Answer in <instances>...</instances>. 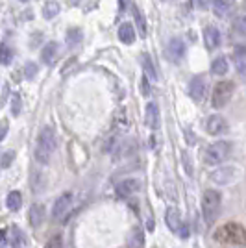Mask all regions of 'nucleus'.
Here are the masks:
<instances>
[{"label": "nucleus", "instance_id": "obj_1", "mask_svg": "<svg viewBox=\"0 0 246 248\" xmlns=\"http://www.w3.org/2000/svg\"><path fill=\"white\" fill-rule=\"evenodd\" d=\"M56 146H58V135H56V130L52 126H45L41 132H39V137H37V143H35V159L46 165L50 161L52 154L56 152Z\"/></svg>", "mask_w": 246, "mask_h": 248}, {"label": "nucleus", "instance_id": "obj_2", "mask_svg": "<svg viewBox=\"0 0 246 248\" xmlns=\"http://www.w3.org/2000/svg\"><path fill=\"white\" fill-rule=\"evenodd\" d=\"M216 239L224 245L243 247V245H246V230L237 222H228L216 230Z\"/></svg>", "mask_w": 246, "mask_h": 248}, {"label": "nucleus", "instance_id": "obj_3", "mask_svg": "<svg viewBox=\"0 0 246 248\" xmlns=\"http://www.w3.org/2000/svg\"><path fill=\"white\" fill-rule=\"evenodd\" d=\"M220 206H222L220 193L215 191V189H207L204 193V197H202V213H204V218L207 224H213L218 218Z\"/></svg>", "mask_w": 246, "mask_h": 248}, {"label": "nucleus", "instance_id": "obj_4", "mask_svg": "<svg viewBox=\"0 0 246 248\" xmlns=\"http://www.w3.org/2000/svg\"><path fill=\"white\" fill-rule=\"evenodd\" d=\"M231 154V143L228 141H216L205 148L204 161L207 165H218L228 159V155Z\"/></svg>", "mask_w": 246, "mask_h": 248}, {"label": "nucleus", "instance_id": "obj_5", "mask_svg": "<svg viewBox=\"0 0 246 248\" xmlns=\"http://www.w3.org/2000/svg\"><path fill=\"white\" fill-rule=\"evenodd\" d=\"M165 222H167L169 230L174 232L178 237H182V239L189 237V230H187V226L184 224L182 215H180V211H178L176 207H167V211H165Z\"/></svg>", "mask_w": 246, "mask_h": 248}, {"label": "nucleus", "instance_id": "obj_6", "mask_svg": "<svg viewBox=\"0 0 246 248\" xmlns=\"http://www.w3.org/2000/svg\"><path fill=\"white\" fill-rule=\"evenodd\" d=\"M231 93H233V83L231 82H218L213 87V94H211V104L213 108H224L226 104L230 102L231 98Z\"/></svg>", "mask_w": 246, "mask_h": 248}, {"label": "nucleus", "instance_id": "obj_7", "mask_svg": "<svg viewBox=\"0 0 246 248\" xmlns=\"http://www.w3.org/2000/svg\"><path fill=\"white\" fill-rule=\"evenodd\" d=\"M237 178V169L233 165H228V167H218L211 172V180L218 184V186H228L231 182H235Z\"/></svg>", "mask_w": 246, "mask_h": 248}, {"label": "nucleus", "instance_id": "obj_8", "mask_svg": "<svg viewBox=\"0 0 246 248\" xmlns=\"http://www.w3.org/2000/svg\"><path fill=\"white\" fill-rule=\"evenodd\" d=\"M165 56H167V60L172 63H180L182 62V58L185 56V45L182 39H170L169 45H167V50H165Z\"/></svg>", "mask_w": 246, "mask_h": 248}, {"label": "nucleus", "instance_id": "obj_9", "mask_svg": "<svg viewBox=\"0 0 246 248\" xmlns=\"http://www.w3.org/2000/svg\"><path fill=\"white\" fill-rule=\"evenodd\" d=\"M189 94L195 102H202L207 94V82H205L204 76H196L189 83Z\"/></svg>", "mask_w": 246, "mask_h": 248}, {"label": "nucleus", "instance_id": "obj_10", "mask_svg": "<svg viewBox=\"0 0 246 248\" xmlns=\"http://www.w3.org/2000/svg\"><path fill=\"white\" fill-rule=\"evenodd\" d=\"M72 206V193H63L62 197L56 200V204H54V209H52V217L56 218V220H60L63 218L67 213H69V209Z\"/></svg>", "mask_w": 246, "mask_h": 248}, {"label": "nucleus", "instance_id": "obj_11", "mask_svg": "<svg viewBox=\"0 0 246 248\" xmlns=\"http://www.w3.org/2000/svg\"><path fill=\"white\" fill-rule=\"evenodd\" d=\"M205 130L209 135H222L228 130V123L222 115H211L205 121Z\"/></svg>", "mask_w": 246, "mask_h": 248}, {"label": "nucleus", "instance_id": "obj_12", "mask_svg": "<svg viewBox=\"0 0 246 248\" xmlns=\"http://www.w3.org/2000/svg\"><path fill=\"white\" fill-rule=\"evenodd\" d=\"M139 189H141V180H137V178H126V180H123L117 186V195L123 198H128L132 197V195H135Z\"/></svg>", "mask_w": 246, "mask_h": 248}, {"label": "nucleus", "instance_id": "obj_13", "mask_svg": "<svg viewBox=\"0 0 246 248\" xmlns=\"http://www.w3.org/2000/svg\"><path fill=\"white\" fill-rule=\"evenodd\" d=\"M144 123L148 128L152 130H157L159 124H161V115H159V108L155 102H150L146 106V113H144Z\"/></svg>", "mask_w": 246, "mask_h": 248}, {"label": "nucleus", "instance_id": "obj_14", "mask_svg": "<svg viewBox=\"0 0 246 248\" xmlns=\"http://www.w3.org/2000/svg\"><path fill=\"white\" fill-rule=\"evenodd\" d=\"M204 41L209 50H216L220 46V31L215 26H207L204 30Z\"/></svg>", "mask_w": 246, "mask_h": 248}, {"label": "nucleus", "instance_id": "obj_15", "mask_svg": "<svg viewBox=\"0 0 246 248\" xmlns=\"http://www.w3.org/2000/svg\"><path fill=\"white\" fill-rule=\"evenodd\" d=\"M28 220L33 228H39L45 220V206L43 204H33L28 211Z\"/></svg>", "mask_w": 246, "mask_h": 248}, {"label": "nucleus", "instance_id": "obj_16", "mask_svg": "<svg viewBox=\"0 0 246 248\" xmlns=\"http://www.w3.org/2000/svg\"><path fill=\"white\" fill-rule=\"evenodd\" d=\"M233 63H235L237 73L246 76V46H237L233 52Z\"/></svg>", "mask_w": 246, "mask_h": 248}, {"label": "nucleus", "instance_id": "obj_17", "mask_svg": "<svg viewBox=\"0 0 246 248\" xmlns=\"http://www.w3.org/2000/svg\"><path fill=\"white\" fill-rule=\"evenodd\" d=\"M141 63H143V71H144V76H146V80H150V82H155V80H157V71H155L152 58H150L148 54H143V56H141Z\"/></svg>", "mask_w": 246, "mask_h": 248}, {"label": "nucleus", "instance_id": "obj_18", "mask_svg": "<svg viewBox=\"0 0 246 248\" xmlns=\"http://www.w3.org/2000/svg\"><path fill=\"white\" fill-rule=\"evenodd\" d=\"M119 39L124 43V45H132L135 41V30L130 22H124L119 28Z\"/></svg>", "mask_w": 246, "mask_h": 248}, {"label": "nucleus", "instance_id": "obj_19", "mask_svg": "<svg viewBox=\"0 0 246 248\" xmlns=\"http://www.w3.org/2000/svg\"><path fill=\"white\" fill-rule=\"evenodd\" d=\"M56 56H58V43H54V41L46 43L41 52V60L46 63V65H50V63H54Z\"/></svg>", "mask_w": 246, "mask_h": 248}, {"label": "nucleus", "instance_id": "obj_20", "mask_svg": "<svg viewBox=\"0 0 246 248\" xmlns=\"http://www.w3.org/2000/svg\"><path fill=\"white\" fill-rule=\"evenodd\" d=\"M6 206H8V209H11V211L21 209V206H22L21 193H19V191H11L10 195H8V198H6Z\"/></svg>", "mask_w": 246, "mask_h": 248}, {"label": "nucleus", "instance_id": "obj_21", "mask_svg": "<svg viewBox=\"0 0 246 248\" xmlns=\"http://www.w3.org/2000/svg\"><path fill=\"white\" fill-rule=\"evenodd\" d=\"M211 8L213 13L218 17H226L230 11V0H211Z\"/></svg>", "mask_w": 246, "mask_h": 248}, {"label": "nucleus", "instance_id": "obj_22", "mask_svg": "<svg viewBox=\"0 0 246 248\" xmlns=\"http://www.w3.org/2000/svg\"><path fill=\"white\" fill-rule=\"evenodd\" d=\"M211 73L215 76H224L228 73V60L226 58H216L215 62L211 63Z\"/></svg>", "mask_w": 246, "mask_h": 248}, {"label": "nucleus", "instance_id": "obj_23", "mask_svg": "<svg viewBox=\"0 0 246 248\" xmlns=\"http://www.w3.org/2000/svg\"><path fill=\"white\" fill-rule=\"evenodd\" d=\"M143 243H144L143 230L141 228H135L134 232H132V237H130V248H141Z\"/></svg>", "mask_w": 246, "mask_h": 248}, {"label": "nucleus", "instance_id": "obj_24", "mask_svg": "<svg viewBox=\"0 0 246 248\" xmlns=\"http://www.w3.org/2000/svg\"><path fill=\"white\" fill-rule=\"evenodd\" d=\"M58 13H60V4H58V2H48V4L43 8L45 19H52V17H56Z\"/></svg>", "mask_w": 246, "mask_h": 248}, {"label": "nucleus", "instance_id": "obj_25", "mask_svg": "<svg viewBox=\"0 0 246 248\" xmlns=\"http://www.w3.org/2000/svg\"><path fill=\"white\" fill-rule=\"evenodd\" d=\"M233 30H235V33L243 35V37H246V15H243V17H237L235 21H233Z\"/></svg>", "mask_w": 246, "mask_h": 248}, {"label": "nucleus", "instance_id": "obj_26", "mask_svg": "<svg viewBox=\"0 0 246 248\" xmlns=\"http://www.w3.org/2000/svg\"><path fill=\"white\" fill-rule=\"evenodd\" d=\"M11 58H13V52L10 50V46L0 45V63L2 65H10Z\"/></svg>", "mask_w": 246, "mask_h": 248}, {"label": "nucleus", "instance_id": "obj_27", "mask_svg": "<svg viewBox=\"0 0 246 248\" xmlns=\"http://www.w3.org/2000/svg\"><path fill=\"white\" fill-rule=\"evenodd\" d=\"M134 15H135V21H137V26H139V33H141V37H144V33H146V24H144L143 13L135 8Z\"/></svg>", "mask_w": 246, "mask_h": 248}, {"label": "nucleus", "instance_id": "obj_28", "mask_svg": "<svg viewBox=\"0 0 246 248\" xmlns=\"http://www.w3.org/2000/svg\"><path fill=\"white\" fill-rule=\"evenodd\" d=\"M13 159H15V152H13V150L6 152V154L2 155V159H0V167H2V169H8Z\"/></svg>", "mask_w": 246, "mask_h": 248}, {"label": "nucleus", "instance_id": "obj_29", "mask_svg": "<svg viewBox=\"0 0 246 248\" xmlns=\"http://www.w3.org/2000/svg\"><path fill=\"white\" fill-rule=\"evenodd\" d=\"M11 113L15 115V117L21 113V96H19V94H15V96H13V102H11Z\"/></svg>", "mask_w": 246, "mask_h": 248}, {"label": "nucleus", "instance_id": "obj_30", "mask_svg": "<svg viewBox=\"0 0 246 248\" xmlns=\"http://www.w3.org/2000/svg\"><path fill=\"white\" fill-rule=\"evenodd\" d=\"M69 45H72V43H78L80 39H82V31L80 30H71L69 31Z\"/></svg>", "mask_w": 246, "mask_h": 248}, {"label": "nucleus", "instance_id": "obj_31", "mask_svg": "<svg viewBox=\"0 0 246 248\" xmlns=\"http://www.w3.org/2000/svg\"><path fill=\"white\" fill-rule=\"evenodd\" d=\"M46 248H62V235H54V237L48 241Z\"/></svg>", "mask_w": 246, "mask_h": 248}, {"label": "nucleus", "instance_id": "obj_32", "mask_svg": "<svg viewBox=\"0 0 246 248\" xmlns=\"http://www.w3.org/2000/svg\"><path fill=\"white\" fill-rule=\"evenodd\" d=\"M35 74H37V67H35V63H28V65H26V76H28V78H33Z\"/></svg>", "mask_w": 246, "mask_h": 248}, {"label": "nucleus", "instance_id": "obj_33", "mask_svg": "<svg viewBox=\"0 0 246 248\" xmlns=\"http://www.w3.org/2000/svg\"><path fill=\"white\" fill-rule=\"evenodd\" d=\"M8 121H0V141L6 137V134H8Z\"/></svg>", "mask_w": 246, "mask_h": 248}, {"label": "nucleus", "instance_id": "obj_34", "mask_svg": "<svg viewBox=\"0 0 246 248\" xmlns=\"http://www.w3.org/2000/svg\"><path fill=\"white\" fill-rule=\"evenodd\" d=\"M196 2H198V6H200L202 10H204V8H207V2H205V0H196Z\"/></svg>", "mask_w": 246, "mask_h": 248}, {"label": "nucleus", "instance_id": "obj_35", "mask_svg": "<svg viewBox=\"0 0 246 248\" xmlns=\"http://www.w3.org/2000/svg\"><path fill=\"white\" fill-rule=\"evenodd\" d=\"M0 248H8V243H6V239H2V241H0Z\"/></svg>", "mask_w": 246, "mask_h": 248}, {"label": "nucleus", "instance_id": "obj_36", "mask_svg": "<svg viewBox=\"0 0 246 248\" xmlns=\"http://www.w3.org/2000/svg\"><path fill=\"white\" fill-rule=\"evenodd\" d=\"M2 239H4V232H2V230H0V241H2Z\"/></svg>", "mask_w": 246, "mask_h": 248}, {"label": "nucleus", "instance_id": "obj_37", "mask_svg": "<svg viewBox=\"0 0 246 248\" xmlns=\"http://www.w3.org/2000/svg\"><path fill=\"white\" fill-rule=\"evenodd\" d=\"M21 2H26V0H21Z\"/></svg>", "mask_w": 246, "mask_h": 248}, {"label": "nucleus", "instance_id": "obj_38", "mask_svg": "<svg viewBox=\"0 0 246 248\" xmlns=\"http://www.w3.org/2000/svg\"><path fill=\"white\" fill-rule=\"evenodd\" d=\"M165 2H167V0H165Z\"/></svg>", "mask_w": 246, "mask_h": 248}]
</instances>
